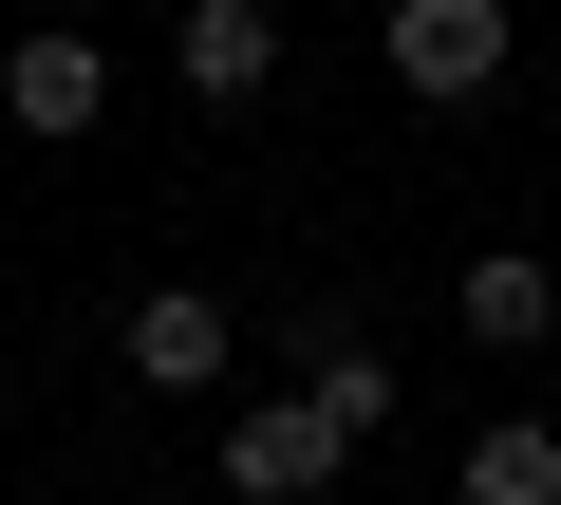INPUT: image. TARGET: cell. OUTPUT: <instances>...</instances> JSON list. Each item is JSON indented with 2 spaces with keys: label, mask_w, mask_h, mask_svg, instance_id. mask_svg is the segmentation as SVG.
Wrapping results in <instances>:
<instances>
[{
  "label": "cell",
  "mask_w": 561,
  "mask_h": 505,
  "mask_svg": "<svg viewBox=\"0 0 561 505\" xmlns=\"http://www.w3.org/2000/svg\"><path fill=\"white\" fill-rule=\"evenodd\" d=\"M113 375H131V393H225V375H243V300H206V282H150V300L113 319Z\"/></svg>",
  "instance_id": "3957f363"
},
{
  "label": "cell",
  "mask_w": 561,
  "mask_h": 505,
  "mask_svg": "<svg viewBox=\"0 0 561 505\" xmlns=\"http://www.w3.org/2000/svg\"><path fill=\"white\" fill-rule=\"evenodd\" d=\"M449 319H468L486 356H542V337H561V263H542V243H486V263L449 282Z\"/></svg>",
  "instance_id": "52a82bcc"
},
{
  "label": "cell",
  "mask_w": 561,
  "mask_h": 505,
  "mask_svg": "<svg viewBox=\"0 0 561 505\" xmlns=\"http://www.w3.org/2000/svg\"><path fill=\"white\" fill-rule=\"evenodd\" d=\"M449 486H468V505H561V431H542V412H486V431L449 449Z\"/></svg>",
  "instance_id": "ba28073f"
},
{
  "label": "cell",
  "mask_w": 561,
  "mask_h": 505,
  "mask_svg": "<svg viewBox=\"0 0 561 505\" xmlns=\"http://www.w3.org/2000/svg\"><path fill=\"white\" fill-rule=\"evenodd\" d=\"M169 76L206 113H262L280 94V0H169Z\"/></svg>",
  "instance_id": "5b68a950"
},
{
  "label": "cell",
  "mask_w": 561,
  "mask_h": 505,
  "mask_svg": "<svg viewBox=\"0 0 561 505\" xmlns=\"http://www.w3.org/2000/svg\"><path fill=\"white\" fill-rule=\"evenodd\" d=\"M262 337H280V356H300V393H319V412H337L356 449L393 431V356L356 337V300H262Z\"/></svg>",
  "instance_id": "277c9868"
},
{
  "label": "cell",
  "mask_w": 561,
  "mask_h": 505,
  "mask_svg": "<svg viewBox=\"0 0 561 505\" xmlns=\"http://www.w3.org/2000/svg\"><path fill=\"white\" fill-rule=\"evenodd\" d=\"M0 113H20L38 150H76V131H113V38H76V20H38L20 57H0Z\"/></svg>",
  "instance_id": "8992f818"
},
{
  "label": "cell",
  "mask_w": 561,
  "mask_h": 505,
  "mask_svg": "<svg viewBox=\"0 0 561 505\" xmlns=\"http://www.w3.org/2000/svg\"><path fill=\"white\" fill-rule=\"evenodd\" d=\"M505 57H524V0H375V76H393L412 113L505 94Z\"/></svg>",
  "instance_id": "6da1fadb"
},
{
  "label": "cell",
  "mask_w": 561,
  "mask_h": 505,
  "mask_svg": "<svg viewBox=\"0 0 561 505\" xmlns=\"http://www.w3.org/2000/svg\"><path fill=\"white\" fill-rule=\"evenodd\" d=\"M206 468H225V505H319V486L356 468V431H337L319 393H262V412H225V449H206Z\"/></svg>",
  "instance_id": "7a4b0ae2"
}]
</instances>
